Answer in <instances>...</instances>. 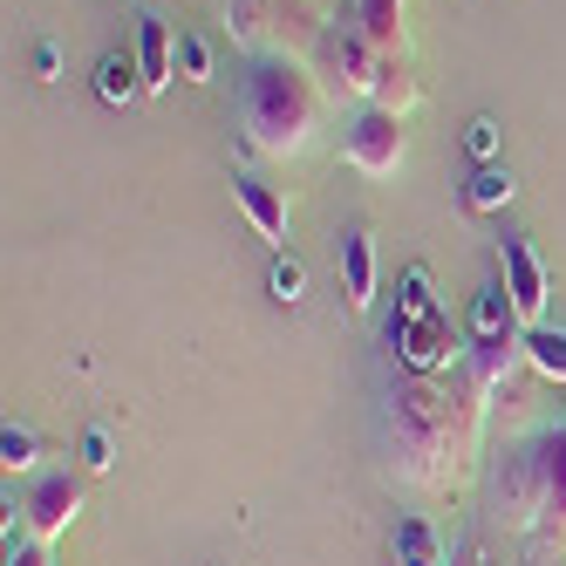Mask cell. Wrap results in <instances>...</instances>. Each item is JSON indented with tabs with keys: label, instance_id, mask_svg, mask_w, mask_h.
Segmentation results:
<instances>
[{
	"label": "cell",
	"instance_id": "6da1fadb",
	"mask_svg": "<svg viewBox=\"0 0 566 566\" xmlns=\"http://www.w3.org/2000/svg\"><path fill=\"white\" fill-rule=\"evenodd\" d=\"M484 389L464 361L451 376H410L382 396V437H389V478L417 484V492H458L478 430H484Z\"/></svg>",
	"mask_w": 566,
	"mask_h": 566
},
{
	"label": "cell",
	"instance_id": "7a4b0ae2",
	"mask_svg": "<svg viewBox=\"0 0 566 566\" xmlns=\"http://www.w3.org/2000/svg\"><path fill=\"white\" fill-rule=\"evenodd\" d=\"M321 109H328V96H321L307 62L260 55L247 69V83H239V137L260 157H294V150H307Z\"/></svg>",
	"mask_w": 566,
	"mask_h": 566
},
{
	"label": "cell",
	"instance_id": "3957f363",
	"mask_svg": "<svg viewBox=\"0 0 566 566\" xmlns=\"http://www.w3.org/2000/svg\"><path fill=\"white\" fill-rule=\"evenodd\" d=\"M499 512L518 539H559L566 546V423H546L505 451Z\"/></svg>",
	"mask_w": 566,
	"mask_h": 566
},
{
	"label": "cell",
	"instance_id": "277c9868",
	"mask_svg": "<svg viewBox=\"0 0 566 566\" xmlns=\"http://www.w3.org/2000/svg\"><path fill=\"white\" fill-rule=\"evenodd\" d=\"M382 342L396 348V361L410 376H451L458 361H464V348H471V335H458V321H451V307H423V314H389L382 321Z\"/></svg>",
	"mask_w": 566,
	"mask_h": 566
},
{
	"label": "cell",
	"instance_id": "5b68a950",
	"mask_svg": "<svg viewBox=\"0 0 566 566\" xmlns=\"http://www.w3.org/2000/svg\"><path fill=\"white\" fill-rule=\"evenodd\" d=\"M321 69H328V83H335V90H348L361 109H369V103H382V90L396 83V69H402V62L382 55V49H369L348 21H335V28H321Z\"/></svg>",
	"mask_w": 566,
	"mask_h": 566
},
{
	"label": "cell",
	"instance_id": "8992f818",
	"mask_svg": "<svg viewBox=\"0 0 566 566\" xmlns=\"http://www.w3.org/2000/svg\"><path fill=\"white\" fill-rule=\"evenodd\" d=\"M402 150H410V137H402V116L396 109H355V124L342 130V157L348 171L361 178H396L402 171Z\"/></svg>",
	"mask_w": 566,
	"mask_h": 566
},
{
	"label": "cell",
	"instance_id": "52a82bcc",
	"mask_svg": "<svg viewBox=\"0 0 566 566\" xmlns=\"http://www.w3.org/2000/svg\"><path fill=\"white\" fill-rule=\"evenodd\" d=\"M75 512H83V478L49 471V478H34V492L21 499V533L42 539V546H55L69 525H75Z\"/></svg>",
	"mask_w": 566,
	"mask_h": 566
},
{
	"label": "cell",
	"instance_id": "ba28073f",
	"mask_svg": "<svg viewBox=\"0 0 566 566\" xmlns=\"http://www.w3.org/2000/svg\"><path fill=\"white\" fill-rule=\"evenodd\" d=\"M499 280H505V294H512V314H518V328H539L546 321V266L533 253V239H499Z\"/></svg>",
	"mask_w": 566,
	"mask_h": 566
},
{
	"label": "cell",
	"instance_id": "9c48e42d",
	"mask_svg": "<svg viewBox=\"0 0 566 566\" xmlns=\"http://www.w3.org/2000/svg\"><path fill=\"white\" fill-rule=\"evenodd\" d=\"M137 69H144V96H165L171 90V75H178V34L165 14H144L137 21Z\"/></svg>",
	"mask_w": 566,
	"mask_h": 566
},
{
	"label": "cell",
	"instance_id": "30bf717a",
	"mask_svg": "<svg viewBox=\"0 0 566 566\" xmlns=\"http://www.w3.org/2000/svg\"><path fill=\"white\" fill-rule=\"evenodd\" d=\"M232 198H239V212L253 219V232L266 239L273 253H287V198H280L266 178H253V171H239L232 178Z\"/></svg>",
	"mask_w": 566,
	"mask_h": 566
},
{
	"label": "cell",
	"instance_id": "8fae6325",
	"mask_svg": "<svg viewBox=\"0 0 566 566\" xmlns=\"http://www.w3.org/2000/svg\"><path fill=\"white\" fill-rule=\"evenodd\" d=\"M342 301H348V314H369L376 307V239L369 232H348L342 239Z\"/></svg>",
	"mask_w": 566,
	"mask_h": 566
},
{
	"label": "cell",
	"instance_id": "7c38bea8",
	"mask_svg": "<svg viewBox=\"0 0 566 566\" xmlns=\"http://www.w3.org/2000/svg\"><path fill=\"white\" fill-rule=\"evenodd\" d=\"M518 361H525V328H512V335H492V342H471L464 348V369L484 382V389H505L512 382V369H518Z\"/></svg>",
	"mask_w": 566,
	"mask_h": 566
},
{
	"label": "cell",
	"instance_id": "4fadbf2b",
	"mask_svg": "<svg viewBox=\"0 0 566 566\" xmlns=\"http://www.w3.org/2000/svg\"><path fill=\"white\" fill-rule=\"evenodd\" d=\"M348 28L382 55H402V42H410L402 34V0H348Z\"/></svg>",
	"mask_w": 566,
	"mask_h": 566
},
{
	"label": "cell",
	"instance_id": "5bb4252c",
	"mask_svg": "<svg viewBox=\"0 0 566 566\" xmlns=\"http://www.w3.org/2000/svg\"><path fill=\"white\" fill-rule=\"evenodd\" d=\"M389 559H396V566H451V559H443V533H437L423 512L396 518V533H389Z\"/></svg>",
	"mask_w": 566,
	"mask_h": 566
},
{
	"label": "cell",
	"instance_id": "9a60e30c",
	"mask_svg": "<svg viewBox=\"0 0 566 566\" xmlns=\"http://www.w3.org/2000/svg\"><path fill=\"white\" fill-rule=\"evenodd\" d=\"M96 96H103L109 109H130V103L144 96V69H137V55L103 49V55H96Z\"/></svg>",
	"mask_w": 566,
	"mask_h": 566
},
{
	"label": "cell",
	"instance_id": "2e32d148",
	"mask_svg": "<svg viewBox=\"0 0 566 566\" xmlns=\"http://www.w3.org/2000/svg\"><path fill=\"white\" fill-rule=\"evenodd\" d=\"M525 369H539L546 382H566V328H525Z\"/></svg>",
	"mask_w": 566,
	"mask_h": 566
},
{
	"label": "cell",
	"instance_id": "e0dca14e",
	"mask_svg": "<svg viewBox=\"0 0 566 566\" xmlns=\"http://www.w3.org/2000/svg\"><path fill=\"white\" fill-rule=\"evenodd\" d=\"M512 191H518V185H512L505 165H478L471 185H464V206H471V212H505V206H512Z\"/></svg>",
	"mask_w": 566,
	"mask_h": 566
},
{
	"label": "cell",
	"instance_id": "ac0fdd59",
	"mask_svg": "<svg viewBox=\"0 0 566 566\" xmlns=\"http://www.w3.org/2000/svg\"><path fill=\"white\" fill-rule=\"evenodd\" d=\"M34 464H42V437H34V430H21V423H8V430H0V471H34Z\"/></svg>",
	"mask_w": 566,
	"mask_h": 566
},
{
	"label": "cell",
	"instance_id": "d6986e66",
	"mask_svg": "<svg viewBox=\"0 0 566 566\" xmlns=\"http://www.w3.org/2000/svg\"><path fill=\"white\" fill-rule=\"evenodd\" d=\"M266 294H273L280 307H301V294H307V273H301V260H294V253H280V260H273V273H266Z\"/></svg>",
	"mask_w": 566,
	"mask_h": 566
},
{
	"label": "cell",
	"instance_id": "ffe728a7",
	"mask_svg": "<svg viewBox=\"0 0 566 566\" xmlns=\"http://www.w3.org/2000/svg\"><path fill=\"white\" fill-rule=\"evenodd\" d=\"M464 150L478 157V165H499V150H505L499 116H471V124H464Z\"/></svg>",
	"mask_w": 566,
	"mask_h": 566
},
{
	"label": "cell",
	"instance_id": "44dd1931",
	"mask_svg": "<svg viewBox=\"0 0 566 566\" xmlns=\"http://www.w3.org/2000/svg\"><path fill=\"white\" fill-rule=\"evenodd\" d=\"M178 75L185 83H212V49L198 34H178Z\"/></svg>",
	"mask_w": 566,
	"mask_h": 566
},
{
	"label": "cell",
	"instance_id": "7402d4cb",
	"mask_svg": "<svg viewBox=\"0 0 566 566\" xmlns=\"http://www.w3.org/2000/svg\"><path fill=\"white\" fill-rule=\"evenodd\" d=\"M423 307H437V294H430V266H410V273H402V294H396V314H423Z\"/></svg>",
	"mask_w": 566,
	"mask_h": 566
},
{
	"label": "cell",
	"instance_id": "603a6c76",
	"mask_svg": "<svg viewBox=\"0 0 566 566\" xmlns=\"http://www.w3.org/2000/svg\"><path fill=\"white\" fill-rule=\"evenodd\" d=\"M109 430H83V471H109Z\"/></svg>",
	"mask_w": 566,
	"mask_h": 566
},
{
	"label": "cell",
	"instance_id": "cb8c5ba5",
	"mask_svg": "<svg viewBox=\"0 0 566 566\" xmlns=\"http://www.w3.org/2000/svg\"><path fill=\"white\" fill-rule=\"evenodd\" d=\"M34 83H62V49L55 42H34Z\"/></svg>",
	"mask_w": 566,
	"mask_h": 566
},
{
	"label": "cell",
	"instance_id": "d4e9b609",
	"mask_svg": "<svg viewBox=\"0 0 566 566\" xmlns=\"http://www.w3.org/2000/svg\"><path fill=\"white\" fill-rule=\"evenodd\" d=\"M458 566H492V553H484V546H478V539H471V546H464V553H458Z\"/></svg>",
	"mask_w": 566,
	"mask_h": 566
}]
</instances>
